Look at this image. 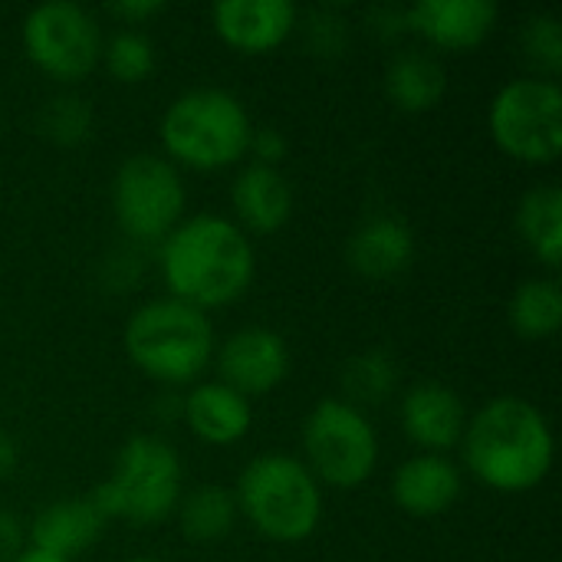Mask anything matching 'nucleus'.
I'll return each mask as SVG.
<instances>
[{
    "label": "nucleus",
    "mask_w": 562,
    "mask_h": 562,
    "mask_svg": "<svg viewBox=\"0 0 562 562\" xmlns=\"http://www.w3.org/2000/svg\"><path fill=\"white\" fill-rule=\"evenodd\" d=\"M510 323L524 339H550L562 326V290L557 280H527L510 300Z\"/></svg>",
    "instance_id": "obj_23"
},
{
    "label": "nucleus",
    "mask_w": 562,
    "mask_h": 562,
    "mask_svg": "<svg viewBox=\"0 0 562 562\" xmlns=\"http://www.w3.org/2000/svg\"><path fill=\"white\" fill-rule=\"evenodd\" d=\"M109 520L135 527H155L178 510L181 501V461L161 438L135 435L115 458L112 474L89 497Z\"/></svg>",
    "instance_id": "obj_5"
},
{
    "label": "nucleus",
    "mask_w": 562,
    "mask_h": 562,
    "mask_svg": "<svg viewBox=\"0 0 562 562\" xmlns=\"http://www.w3.org/2000/svg\"><path fill=\"white\" fill-rule=\"evenodd\" d=\"M125 352L148 379L165 385L194 382L214 356L207 316L175 296L151 300L125 326Z\"/></svg>",
    "instance_id": "obj_3"
},
{
    "label": "nucleus",
    "mask_w": 562,
    "mask_h": 562,
    "mask_svg": "<svg viewBox=\"0 0 562 562\" xmlns=\"http://www.w3.org/2000/svg\"><path fill=\"white\" fill-rule=\"evenodd\" d=\"M217 36L240 53H270L296 30L290 0H221L211 10Z\"/></svg>",
    "instance_id": "obj_13"
},
{
    "label": "nucleus",
    "mask_w": 562,
    "mask_h": 562,
    "mask_svg": "<svg viewBox=\"0 0 562 562\" xmlns=\"http://www.w3.org/2000/svg\"><path fill=\"white\" fill-rule=\"evenodd\" d=\"M398 385V366L389 352L382 349H372V352H362L356 356L346 372H342V392L352 408L359 405H379L385 402Z\"/></svg>",
    "instance_id": "obj_24"
},
{
    "label": "nucleus",
    "mask_w": 562,
    "mask_h": 562,
    "mask_svg": "<svg viewBox=\"0 0 562 562\" xmlns=\"http://www.w3.org/2000/svg\"><path fill=\"white\" fill-rule=\"evenodd\" d=\"M247 151H254L257 165L277 168V161L286 155V138H283V132H277V128H257V132L250 135V148H247Z\"/></svg>",
    "instance_id": "obj_29"
},
{
    "label": "nucleus",
    "mask_w": 562,
    "mask_h": 562,
    "mask_svg": "<svg viewBox=\"0 0 562 562\" xmlns=\"http://www.w3.org/2000/svg\"><path fill=\"white\" fill-rule=\"evenodd\" d=\"M99 63H105L109 76L125 82V86L145 82L155 72V46L138 30H119L112 40L102 43Z\"/></svg>",
    "instance_id": "obj_25"
},
{
    "label": "nucleus",
    "mask_w": 562,
    "mask_h": 562,
    "mask_svg": "<svg viewBox=\"0 0 562 562\" xmlns=\"http://www.w3.org/2000/svg\"><path fill=\"white\" fill-rule=\"evenodd\" d=\"M13 562H69V560L49 557V553H43V550H33V547H30V550H23V553H20Z\"/></svg>",
    "instance_id": "obj_33"
},
{
    "label": "nucleus",
    "mask_w": 562,
    "mask_h": 562,
    "mask_svg": "<svg viewBox=\"0 0 562 562\" xmlns=\"http://www.w3.org/2000/svg\"><path fill=\"white\" fill-rule=\"evenodd\" d=\"M181 418L204 445L227 448L250 431V402L224 382H207L181 398Z\"/></svg>",
    "instance_id": "obj_17"
},
{
    "label": "nucleus",
    "mask_w": 562,
    "mask_h": 562,
    "mask_svg": "<svg viewBox=\"0 0 562 562\" xmlns=\"http://www.w3.org/2000/svg\"><path fill=\"white\" fill-rule=\"evenodd\" d=\"M402 428L418 448H425V454H445L461 445L468 412L454 389L441 382H422L408 389L402 402Z\"/></svg>",
    "instance_id": "obj_14"
},
{
    "label": "nucleus",
    "mask_w": 562,
    "mask_h": 562,
    "mask_svg": "<svg viewBox=\"0 0 562 562\" xmlns=\"http://www.w3.org/2000/svg\"><path fill=\"white\" fill-rule=\"evenodd\" d=\"M217 372L227 389L244 398L273 392L290 372V349L273 329H240L234 333L217 356Z\"/></svg>",
    "instance_id": "obj_11"
},
{
    "label": "nucleus",
    "mask_w": 562,
    "mask_h": 562,
    "mask_svg": "<svg viewBox=\"0 0 562 562\" xmlns=\"http://www.w3.org/2000/svg\"><path fill=\"white\" fill-rule=\"evenodd\" d=\"M102 527H105V517L95 510L89 497L56 501L33 520L30 543L33 550L72 562V557H79L99 540Z\"/></svg>",
    "instance_id": "obj_19"
},
{
    "label": "nucleus",
    "mask_w": 562,
    "mask_h": 562,
    "mask_svg": "<svg viewBox=\"0 0 562 562\" xmlns=\"http://www.w3.org/2000/svg\"><path fill=\"white\" fill-rule=\"evenodd\" d=\"M112 207L119 227L142 244L165 240L184 214V184L158 155H132L122 161L112 184Z\"/></svg>",
    "instance_id": "obj_9"
},
{
    "label": "nucleus",
    "mask_w": 562,
    "mask_h": 562,
    "mask_svg": "<svg viewBox=\"0 0 562 562\" xmlns=\"http://www.w3.org/2000/svg\"><path fill=\"white\" fill-rule=\"evenodd\" d=\"M524 53L533 69H540V79H553L562 69V26L557 16H533L524 26Z\"/></svg>",
    "instance_id": "obj_27"
},
{
    "label": "nucleus",
    "mask_w": 562,
    "mask_h": 562,
    "mask_svg": "<svg viewBox=\"0 0 562 562\" xmlns=\"http://www.w3.org/2000/svg\"><path fill=\"white\" fill-rule=\"evenodd\" d=\"M234 501L250 527L273 543H300L313 537L323 517L319 481L303 461L286 454L250 461L237 481Z\"/></svg>",
    "instance_id": "obj_4"
},
{
    "label": "nucleus",
    "mask_w": 562,
    "mask_h": 562,
    "mask_svg": "<svg viewBox=\"0 0 562 562\" xmlns=\"http://www.w3.org/2000/svg\"><path fill=\"white\" fill-rule=\"evenodd\" d=\"M23 553V527L13 514L0 510V562H13Z\"/></svg>",
    "instance_id": "obj_31"
},
{
    "label": "nucleus",
    "mask_w": 562,
    "mask_h": 562,
    "mask_svg": "<svg viewBox=\"0 0 562 562\" xmlns=\"http://www.w3.org/2000/svg\"><path fill=\"white\" fill-rule=\"evenodd\" d=\"M36 128L53 145H79L92 135V109L79 95H53L36 115Z\"/></svg>",
    "instance_id": "obj_26"
},
{
    "label": "nucleus",
    "mask_w": 562,
    "mask_h": 562,
    "mask_svg": "<svg viewBox=\"0 0 562 562\" xmlns=\"http://www.w3.org/2000/svg\"><path fill=\"white\" fill-rule=\"evenodd\" d=\"M16 471V441L0 431V481H7Z\"/></svg>",
    "instance_id": "obj_32"
},
{
    "label": "nucleus",
    "mask_w": 562,
    "mask_h": 562,
    "mask_svg": "<svg viewBox=\"0 0 562 562\" xmlns=\"http://www.w3.org/2000/svg\"><path fill=\"white\" fill-rule=\"evenodd\" d=\"M497 148L524 165H553L562 151V89L557 79H514L491 102Z\"/></svg>",
    "instance_id": "obj_7"
},
{
    "label": "nucleus",
    "mask_w": 562,
    "mask_h": 562,
    "mask_svg": "<svg viewBox=\"0 0 562 562\" xmlns=\"http://www.w3.org/2000/svg\"><path fill=\"white\" fill-rule=\"evenodd\" d=\"M458 494L461 474L445 454H418L392 477V497L412 517H438L454 507Z\"/></svg>",
    "instance_id": "obj_16"
},
{
    "label": "nucleus",
    "mask_w": 562,
    "mask_h": 562,
    "mask_svg": "<svg viewBox=\"0 0 562 562\" xmlns=\"http://www.w3.org/2000/svg\"><path fill=\"white\" fill-rule=\"evenodd\" d=\"M412 33L425 36L438 49H474L481 46L494 23L497 3L491 0H418L405 10Z\"/></svg>",
    "instance_id": "obj_12"
},
{
    "label": "nucleus",
    "mask_w": 562,
    "mask_h": 562,
    "mask_svg": "<svg viewBox=\"0 0 562 562\" xmlns=\"http://www.w3.org/2000/svg\"><path fill=\"white\" fill-rule=\"evenodd\" d=\"M254 270L247 234L217 214L181 221L161 240V277L171 296L201 313L240 300L254 283Z\"/></svg>",
    "instance_id": "obj_1"
},
{
    "label": "nucleus",
    "mask_w": 562,
    "mask_h": 562,
    "mask_svg": "<svg viewBox=\"0 0 562 562\" xmlns=\"http://www.w3.org/2000/svg\"><path fill=\"white\" fill-rule=\"evenodd\" d=\"M231 198L240 224L254 234H273L293 214V188L283 171L270 165H247L237 175Z\"/></svg>",
    "instance_id": "obj_18"
},
{
    "label": "nucleus",
    "mask_w": 562,
    "mask_h": 562,
    "mask_svg": "<svg viewBox=\"0 0 562 562\" xmlns=\"http://www.w3.org/2000/svg\"><path fill=\"white\" fill-rule=\"evenodd\" d=\"M349 267L369 280H392L415 260L412 227L395 214H375L356 227L346 247Z\"/></svg>",
    "instance_id": "obj_15"
},
{
    "label": "nucleus",
    "mask_w": 562,
    "mask_h": 562,
    "mask_svg": "<svg viewBox=\"0 0 562 562\" xmlns=\"http://www.w3.org/2000/svg\"><path fill=\"white\" fill-rule=\"evenodd\" d=\"M524 244L550 267L562 263V191L557 184H537L524 194L517 211Z\"/></svg>",
    "instance_id": "obj_21"
},
{
    "label": "nucleus",
    "mask_w": 562,
    "mask_h": 562,
    "mask_svg": "<svg viewBox=\"0 0 562 562\" xmlns=\"http://www.w3.org/2000/svg\"><path fill=\"white\" fill-rule=\"evenodd\" d=\"M237 501L234 491L227 487H198L188 497L178 501V520H181V533L191 543H217L224 540L234 524H237Z\"/></svg>",
    "instance_id": "obj_22"
},
{
    "label": "nucleus",
    "mask_w": 562,
    "mask_h": 562,
    "mask_svg": "<svg viewBox=\"0 0 562 562\" xmlns=\"http://www.w3.org/2000/svg\"><path fill=\"white\" fill-rule=\"evenodd\" d=\"M254 125L247 109L224 89L178 95L161 115V142L171 158L198 171L237 165L250 148Z\"/></svg>",
    "instance_id": "obj_6"
},
{
    "label": "nucleus",
    "mask_w": 562,
    "mask_h": 562,
    "mask_svg": "<svg viewBox=\"0 0 562 562\" xmlns=\"http://www.w3.org/2000/svg\"><path fill=\"white\" fill-rule=\"evenodd\" d=\"M128 562H161V560H151V557H138V560H128Z\"/></svg>",
    "instance_id": "obj_34"
},
{
    "label": "nucleus",
    "mask_w": 562,
    "mask_h": 562,
    "mask_svg": "<svg viewBox=\"0 0 562 562\" xmlns=\"http://www.w3.org/2000/svg\"><path fill=\"white\" fill-rule=\"evenodd\" d=\"M385 89H389V99L402 112L418 115V112H431L445 99L448 76H445V66L431 53L405 49L389 63Z\"/></svg>",
    "instance_id": "obj_20"
},
{
    "label": "nucleus",
    "mask_w": 562,
    "mask_h": 562,
    "mask_svg": "<svg viewBox=\"0 0 562 562\" xmlns=\"http://www.w3.org/2000/svg\"><path fill=\"white\" fill-rule=\"evenodd\" d=\"M306 33H310L313 53H319V56H336L346 46V23L336 13H329V10H316L310 16Z\"/></svg>",
    "instance_id": "obj_28"
},
{
    "label": "nucleus",
    "mask_w": 562,
    "mask_h": 562,
    "mask_svg": "<svg viewBox=\"0 0 562 562\" xmlns=\"http://www.w3.org/2000/svg\"><path fill=\"white\" fill-rule=\"evenodd\" d=\"M306 471L329 487H359L379 464V438L369 418L342 398H323L303 425Z\"/></svg>",
    "instance_id": "obj_8"
},
{
    "label": "nucleus",
    "mask_w": 562,
    "mask_h": 562,
    "mask_svg": "<svg viewBox=\"0 0 562 562\" xmlns=\"http://www.w3.org/2000/svg\"><path fill=\"white\" fill-rule=\"evenodd\" d=\"M161 10H165L161 0H122V3H109V13H112L115 20L128 23V26L145 23L148 16H158Z\"/></svg>",
    "instance_id": "obj_30"
},
{
    "label": "nucleus",
    "mask_w": 562,
    "mask_h": 562,
    "mask_svg": "<svg viewBox=\"0 0 562 562\" xmlns=\"http://www.w3.org/2000/svg\"><path fill=\"white\" fill-rule=\"evenodd\" d=\"M461 445L471 474L504 494L533 491L553 468V431L543 412L517 395L487 402L468 422Z\"/></svg>",
    "instance_id": "obj_2"
},
{
    "label": "nucleus",
    "mask_w": 562,
    "mask_h": 562,
    "mask_svg": "<svg viewBox=\"0 0 562 562\" xmlns=\"http://www.w3.org/2000/svg\"><path fill=\"white\" fill-rule=\"evenodd\" d=\"M23 49L40 72L59 82H79L99 66L102 33L89 10L69 0H56L26 13Z\"/></svg>",
    "instance_id": "obj_10"
}]
</instances>
